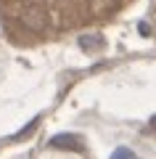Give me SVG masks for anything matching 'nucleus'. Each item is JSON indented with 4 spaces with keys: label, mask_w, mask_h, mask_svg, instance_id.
<instances>
[{
    "label": "nucleus",
    "mask_w": 156,
    "mask_h": 159,
    "mask_svg": "<svg viewBox=\"0 0 156 159\" xmlns=\"http://www.w3.org/2000/svg\"><path fill=\"white\" fill-rule=\"evenodd\" d=\"M21 21H24V27L32 29V32H42L48 19H45V11H42V8H27L24 16H21Z\"/></svg>",
    "instance_id": "nucleus-1"
},
{
    "label": "nucleus",
    "mask_w": 156,
    "mask_h": 159,
    "mask_svg": "<svg viewBox=\"0 0 156 159\" xmlns=\"http://www.w3.org/2000/svg\"><path fill=\"white\" fill-rule=\"evenodd\" d=\"M50 146L53 148H74V151H82V141L77 135H69V133H61V135L50 138Z\"/></svg>",
    "instance_id": "nucleus-2"
},
{
    "label": "nucleus",
    "mask_w": 156,
    "mask_h": 159,
    "mask_svg": "<svg viewBox=\"0 0 156 159\" xmlns=\"http://www.w3.org/2000/svg\"><path fill=\"white\" fill-rule=\"evenodd\" d=\"M111 159H138V157H135V154L130 151V148H124V146H119L117 151L111 154Z\"/></svg>",
    "instance_id": "nucleus-3"
}]
</instances>
